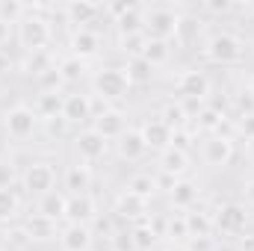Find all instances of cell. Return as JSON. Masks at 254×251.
I'll use <instances>...</instances> for the list:
<instances>
[{
	"label": "cell",
	"instance_id": "cell-37",
	"mask_svg": "<svg viewBox=\"0 0 254 251\" xmlns=\"http://www.w3.org/2000/svg\"><path fill=\"white\" fill-rule=\"evenodd\" d=\"M163 237L178 240V243H187V240H190V231H187V213H172V216L166 219V231H163Z\"/></svg>",
	"mask_w": 254,
	"mask_h": 251
},
{
	"label": "cell",
	"instance_id": "cell-43",
	"mask_svg": "<svg viewBox=\"0 0 254 251\" xmlns=\"http://www.w3.org/2000/svg\"><path fill=\"white\" fill-rule=\"evenodd\" d=\"M6 243H9V249H27V246H30V234H27V228H24V225L9 228V231H6Z\"/></svg>",
	"mask_w": 254,
	"mask_h": 251
},
{
	"label": "cell",
	"instance_id": "cell-22",
	"mask_svg": "<svg viewBox=\"0 0 254 251\" xmlns=\"http://www.w3.org/2000/svg\"><path fill=\"white\" fill-rule=\"evenodd\" d=\"M169 201H172L175 210H192L198 204V184L190 181V178H181L169 192Z\"/></svg>",
	"mask_w": 254,
	"mask_h": 251
},
{
	"label": "cell",
	"instance_id": "cell-30",
	"mask_svg": "<svg viewBox=\"0 0 254 251\" xmlns=\"http://www.w3.org/2000/svg\"><path fill=\"white\" fill-rule=\"evenodd\" d=\"M127 192H133V195H139L142 201H151L154 195H157V181H154V175H148V172H136V175H130V181H127Z\"/></svg>",
	"mask_w": 254,
	"mask_h": 251
},
{
	"label": "cell",
	"instance_id": "cell-26",
	"mask_svg": "<svg viewBox=\"0 0 254 251\" xmlns=\"http://www.w3.org/2000/svg\"><path fill=\"white\" fill-rule=\"evenodd\" d=\"M157 119L169 127L172 133H175V130L190 127V116H187V110L181 107V101H166V104L160 107V116H157Z\"/></svg>",
	"mask_w": 254,
	"mask_h": 251
},
{
	"label": "cell",
	"instance_id": "cell-45",
	"mask_svg": "<svg viewBox=\"0 0 254 251\" xmlns=\"http://www.w3.org/2000/svg\"><path fill=\"white\" fill-rule=\"evenodd\" d=\"M172 148H181V151H187V154H190V148H192V130H190V127H184V130H175V133H172Z\"/></svg>",
	"mask_w": 254,
	"mask_h": 251
},
{
	"label": "cell",
	"instance_id": "cell-46",
	"mask_svg": "<svg viewBox=\"0 0 254 251\" xmlns=\"http://www.w3.org/2000/svg\"><path fill=\"white\" fill-rule=\"evenodd\" d=\"M231 9H234L231 0H204V12H210V15H228Z\"/></svg>",
	"mask_w": 254,
	"mask_h": 251
},
{
	"label": "cell",
	"instance_id": "cell-29",
	"mask_svg": "<svg viewBox=\"0 0 254 251\" xmlns=\"http://www.w3.org/2000/svg\"><path fill=\"white\" fill-rule=\"evenodd\" d=\"M157 231H154V225L145 219V222H136L133 228H130V240H133V251H151L154 249V243H157Z\"/></svg>",
	"mask_w": 254,
	"mask_h": 251
},
{
	"label": "cell",
	"instance_id": "cell-39",
	"mask_svg": "<svg viewBox=\"0 0 254 251\" xmlns=\"http://www.w3.org/2000/svg\"><path fill=\"white\" fill-rule=\"evenodd\" d=\"M145 45H148V36H145V33H133V36H119V51L125 54L127 60H130V57H142Z\"/></svg>",
	"mask_w": 254,
	"mask_h": 251
},
{
	"label": "cell",
	"instance_id": "cell-35",
	"mask_svg": "<svg viewBox=\"0 0 254 251\" xmlns=\"http://www.w3.org/2000/svg\"><path fill=\"white\" fill-rule=\"evenodd\" d=\"M27 12H30V6L21 3V0H0V21L9 24V27H18Z\"/></svg>",
	"mask_w": 254,
	"mask_h": 251
},
{
	"label": "cell",
	"instance_id": "cell-34",
	"mask_svg": "<svg viewBox=\"0 0 254 251\" xmlns=\"http://www.w3.org/2000/svg\"><path fill=\"white\" fill-rule=\"evenodd\" d=\"M21 213V198L15 189H0V225L15 222Z\"/></svg>",
	"mask_w": 254,
	"mask_h": 251
},
{
	"label": "cell",
	"instance_id": "cell-9",
	"mask_svg": "<svg viewBox=\"0 0 254 251\" xmlns=\"http://www.w3.org/2000/svg\"><path fill=\"white\" fill-rule=\"evenodd\" d=\"M74 151H77L80 163L92 166V163L104 160V154H107V139H104L98 130L86 127V130H80V133L74 136Z\"/></svg>",
	"mask_w": 254,
	"mask_h": 251
},
{
	"label": "cell",
	"instance_id": "cell-8",
	"mask_svg": "<svg viewBox=\"0 0 254 251\" xmlns=\"http://www.w3.org/2000/svg\"><path fill=\"white\" fill-rule=\"evenodd\" d=\"M213 222H216V231H219V234H225V237H240V234H246L249 213H246L243 204L228 201V204H222V207L213 213Z\"/></svg>",
	"mask_w": 254,
	"mask_h": 251
},
{
	"label": "cell",
	"instance_id": "cell-12",
	"mask_svg": "<svg viewBox=\"0 0 254 251\" xmlns=\"http://www.w3.org/2000/svg\"><path fill=\"white\" fill-rule=\"evenodd\" d=\"M98 219V204L95 198L86 192V195H68V204H65V225H92Z\"/></svg>",
	"mask_w": 254,
	"mask_h": 251
},
{
	"label": "cell",
	"instance_id": "cell-23",
	"mask_svg": "<svg viewBox=\"0 0 254 251\" xmlns=\"http://www.w3.org/2000/svg\"><path fill=\"white\" fill-rule=\"evenodd\" d=\"M24 228H27V234H30V243H51V240L60 237L57 222H51V219H45V216H39V213H33V216L24 222Z\"/></svg>",
	"mask_w": 254,
	"mask_h": 251
},
{
	"label": "cell",
	"instance_id": "cell-56",
	"mask_svg": "<svg viewBox=\"0 0 254 251\" xmlns=\"http://www.w3.org/2000/svg\"><path fill=\"white\" fill-rule=\"evenodd\" d=\"M246 92H249V95H252V98H254V74H252V77H249V86H246Z\"/></svg>",
	"mask_w": 254,
	"mask_h": 251
},
{
	"label": "cell",
	"instance_id": "cell-25",
	"mask_svg": "<svg viewBox=\"0 0 254 251\" xmlns=\"http://www.w3.org/2000/svg\"><path fill=\"white\" fill-rule=\"evenodd\" d=\"M116 30L119 36H133V33H145V9L142 6H130L125 15L116 18Z\"/></svg>",
	"mask_w": 254,
	"mask_h": 251
},
{
	"label": "cell",
	"instance_id": "cell-19",
	"mask_svg": "<svg viewBox=\"0 0 254 251\" xmlns=\"http://www.w3.org/2000/svg\"><path fill=\"white\" fill-rule=\"evenodd\" d=\"M160 172L163 175H172L175 181H181V178H187V172H190V154L187 151H181V148H166V151H160Z\"/></svg>",
	"mask_w": 254,
	"mask_h": 251
},
{
	"label": "cell",
	"instance_id": "cell-7",
	"mask_svg": "<svg viewBox=\"0 0 254 251\" xmlns=\"http://www.w3.org/2000/svg\"><path fill=\"white\" fill-rule=\"evenodd\" d=\"M175 92H178V101H207L210 95V77L198 68H187L178 74L175 80Z\"/></svg>",
	"mask_w": 254,
	"mask_h": 251
},
{
	"label": "cell",
	"instance_id": "cell-48",
	"mask_svg": "<svg viewBox=\"0 0 254 251\" xmlns=\"http://www.w3.org/2000/svg\"><path fill=\"white\" fill-rule=\"evenodd\" d=\"M237 110H240V119H246V116H254V98L249 95V92L237 95Z\"/></svg>",
	"mask_w": 254,
	"mask_h": 251
},
{
	"label": "cell",
	"instance_id": "cell-11",
	"mask_svg": "<svg viewBox=\"0 0 254 251\" xmlns=\"http://www.w3.org/2000/svg\"><path fill=\"white\" fill-rule=\"evenodd\" d=\"M234 154H237L234 139H228V136H216V133L204 139L201 157H204V163H207V166H213V169H225V166L234 160Z\"/></svg>",
	"mask_w": 254,
	"mask_h": 251
},
{
	"label": "cell",
	"instance_id": "cell-14",
	"mask_svg": "<svg viewBox=\"0 0 254 251\" xmlns=\"http://www.w3.org/2000/svg\"><path fill=\"white\" fill-rule=\"evenodd\" d=\"M92 130H98L107 142H110V139H119L127 130V116L122 110H116V107H107L104 113H98V116L92 119Z\"/></svg>",
	"mask_w": 254,
	"mask_h": 251
},
{
	"label": "cell",
	"instance_id": "cell-52",
	"mask_svg": "<svg viewBox=\"0 0 254 251\" xmlns=\"http://www.w3.org/2000/svg\"><path fill=\"white\" fill-rule=\"evenodd\" d=\"M243 195H246V204H249V207H254V178L243 184Z\"/></svg>",
	"mask_w": 254,
	"mask_h": 251
},
{
	"label": "cell",
	"instance_id": "cell-2",
	"mask_svg": "<svg viewBox=\"0 0 254 251\" xmlns=\"http://www.w3.org/2000/svg\"><path fill=\"white\" fill-rule=\"evenodd\" d=\"M51 21L42 18L36 9H30L21 24H18V45L27 51V54H39V51H48L51 45Z\"/></svg>",
	"mask_w": 254,
	"mask_h": 251
},
{
	"label": "cell",
	"instance_id": "cell-40",
	"mask_svg": "<svg viewBox=\"0 0 254 251\" xmlns=\"http://www.w3.org/2000/svg\"><path fill=\"white\" fill-rule=\"evenodd\" d=\"M222 119H225V116H222L219 110L204 107V110L198 113V130H204V133H210V136H213V133L219 130V125H222Z\"/></svg>",
	"mask_w": 254,
	"mask_h": 251
},
{
	"label": "cell",
	"instance_id": "cell-57",
	"mask_svg": "<svg viewBox=\"0 0 254 251\" xmlns=\"http://www.w3.org/2000/svg\"><path fill=\"white\" fill-rule=\"evenodd\" d=\"M249 157L254 160V139H249Z\"/></svg>",
	"mask_w": 254,
	"mask_h": 251
},
{
	"label": "cell",
	"instance_id": "cell-54",
	"mask_svg": "<svg viewBox=\"0 0 254 251\" xmlns=\"http://www.w3.org/2000/svg\"><path fill=\"white\" fill-rule=\"evenodd\" d=\"M9 39H12V27H9V24H3V21H0V45H6V42H9Z\"/></svg>",
	"mask_w": 254,
	"mask_h": 251
},
{
	"label": "cell",
	"instance_id": "cell-27",
	"mask_svg": "<svg viewBox=\"0 0 254 251\" xmlns=\"http://www.w3.org/2000/svg\"><path fill=\"white\" fill-rule=\"evenodd\" d=\"M187 231H190V237H213V231H216L213 213L192 207L190 213H187Z\"/></svg>",
	"mask_w": 254,
	"mask_h": 251
},
{
	"label": "cell",
	"instance_id": "cell-33",
	"mask_svg": "<svg viewBox=\"0 0 254 251\" xmlns=\"http://www.w3.org/2000/svg\"><path fill=\"white\" fill-rule=\"evenodd\" d=\"M142 60H148L154 68H157V65H166L172 60V45L163 42V39H148V45H145V51H142Z\"/></svg>",
	"mask_w": 254,
	"mask_h": 251
},
{
	"label": "cell",
	"instance_id": "cell-42",
	"mask_svg": "<svg viewBox=\"0 0 254 251\" xmlns=\"http://www.w3.org/2000/svg\"><path fill=\"white\" fill-rule=\"evenodd\" d=\"M113 222H116V216H113V213H110V216H101V213H98V219H95L89 228H92V234H95V237H98V234H107V237L113 240V237H116V225H113Z\"/></svg>",
	"mask_w": 254,
	"mask_h": 251
},
{
	"label": "cell",
	"instance_id": "cell-3",
	"mask_svg": "<svg viewBox=\"0 0 254 251\" xmlns=\"http://www.w3.org/2000/svg\"><path fill=\"white\" fill-rule=\"evenodd\" d=\"M92 92L110 104V101H125L127 92H130V80H127L125 68H116V65H104L95 71L92 77Z\"/></svg>",
	"mask_w": 254,
	"mask_h": 251
},
{
	"label": "cell",
	"instance_id": "cell-15",
	"mask_svg": "<svg viewBox=\"0 0 254 251\" xmlns=\"http://www.w3.org/2000/svg\"><path fill=\"white\" fill-rule=\"evenodd\" d=\"M57 240H60V249L63 251H92L95 234H92L89 225H65Z\"/></svg>",
	"mask_w": 254,
	"mask_h": 251
},
{
	"label": "cell",
	"instance_id": "cell-49",
	"mask_svg": "<svg viewBox=\"0 0 254 251\" xmlns=\"http://www.w3.org/2000/svg\"><path fill=\"white\" fill-rule=\"evenodd\" d=\"M234 125H237V133H243V136H246V142H249V139H254V116L237 119Z\"/></svg>",
	"mask_w": 254,
	"mask_h": 251
},
{
	"label": "cell",
	"instance_id": "cell-1",
	"mask_svg": "<svg viewBox=\"0 0 254 251\" xmlns=\"http://www.w3.org/2000/svg\"><path fill=\"white\" fill-rule=\"evenodd\" d=\"M204 57L216 65H237L246 60V42L237 33H228V30L213 33L204 45Z\"/></svg>",
	"mask_w": 254,
	"mask_h": 251
},
{
	"label": "cell",
	"instance_id": "cell-36",
	"mask_svg": "<svg viewBox=\"0 0 254 251\" xmlns=\"http://www.w3.org/2000/svg\"><path fill=\"white\" fill-rule=\"evenodd\" d=\"M57 71L63 74V80H65V83H77L80 77H86V63L68 54V57H63V60L57 63Z\"/></svg>",
	"mask_w": 254,
	"mask_h": 251
},
{
	"label": "cell",
	"instance_id": "cell-17",
	"mask_svg": "<svg viewBox=\"0 0 254 251\" xmlns=\"http://www.w3.org/2000/svg\"><path fill=\"white\" fill-rule=\"evenodd\" d=\"M63 12H65V18H68V24H74L77 30H83L86 24H92L104 12V6L92 3V0H71V3L63 6Z\"/></svg>",
	"mask_w": 254,
	"mask_h": 251
},
{
	"label": "cell",
	"instance_id": "cell-16",
	"mask_svg": "<svg viewBox=\"0 0 254 251\" xmlns=\"http://www.w3.org/2000/svg\"><path fill=\"white\" fill-rule=\"evenodd\" d=\"M98 54H101V36H98L95 30L83 27V30H74V33H71V57L89 63V60H95Z\"/></svg>",
	"mask_w": 254,
	"mask_h": 251
},
{
	"label": "cell",
	"instance_id": "cell-38",
	"mask_svg": "<svg viewBox=\"0 0 254 251\" xmlns=\"http://www.w3.org/2000/svg\"><path fill=\"white\" fill-rule=\"evenodd\" d=\"M36 83H39V95H63V86H65L63 74L57 68H51L42 77H36Z\"/></svg>",
	"mask_w": 254,
	"mask_h": 251
},
{
	"label": "cell",
	"instance_id": "cell-18",
	"mask_svg": "<svg viewBox=\"0 0 254 251\" xmlns=\"http://www.w3.org/2000/svg\"><path fill=\"white\" fill-rule=\"evenodd\" d=\"M116 154H119L122 160H127V163H136V160H142V157L148 154V145H145L142 133L127 127L125 133L116 139Z\"/></svg>",
	"mask_w": 254,
	"mask_h": 251
},
{
	"label": "cell",
	"instance_id": "cell-4",
	"mask_svg": "<svg viewBox=\"0 0 254 251\" xmlns=\"http://www.w3.org/2000/svg\"><path fill=\"white\" fill-rule=\"evenodd\" d=\"M181 12L172 9V6H154V9H145V36L148 39H178V30H181Z\"/></svg>",
	"mask_w": 254,
	"mask_h": 251
},
{
	"label": "cell",
	"instance_id": "cell-10",
	"mask_svg": "<svg viewBox=\"0 0 254 251\" xmlns=\"http://www.w3.org/2000/svg\"><path fill=\"white\" fill-rule=\"evenodd\" d=\"M113 216H116L119 222H130V225L145 222V219H148V201H142L139 195L122 189V192L116 195V201H113Z\"/></svg>",
	"mask_w": 254,
	"mask_h": 251
},
{
	"label": "cell",
	"instance_id": "cell-13",
	"mask_svg": "<svg viewBox=\"0 0 254 251\" xmlns=\"http://www.w3.org/2000/svg\"><path fill=\"white\" fill-rule=\"evenodd\" d=\"M63 119L68 125H83V122H92L95 119V101L92 95H65L63 101Z\"/></svg>",
	"mask_w": 254,
	"mask_h": 251
},
{
	"label": "cell",
	"instance_id": "cell-21",
	"mask_svg": "<svg viewBox=\"0 0 254 251\" xmlns=\"http://www.w3.org/2000/svg\"><path fill=\"white\" fill-rule=\"evenodd\" d=\"M92 181H95L92 166H86L80 160L65 169V189H68V195H86L92 189Z\"/></svg>",
	"mask_w": 254,
	"mask_h": 251
},
{
	"label": "cell",
	"instance_id": "cell-5",
	"mask_svg": "<svg viewBox=\"0 0 254 251\" xmlns=\"http://www.w3.org/2000/svg\"><path fill=\"white\" fill-rule=\"evenodd\" d=\"M36 127H39V116H36L33 107H27V104H15V107H9V110L3 113V130H6V136L15 139V142L30 139V136L36 133Z\"/></svg>",
	"mask_w": 254,
	"mask_h": 251
},
{
	"label": "cell",
	"instance_id": "cell-28",
	"mask_svg": "<svg viewBox=\"0 0 254 251\" xmlns=\"http://www.w3.org/2000/svg\"><path fill=\"white\" fill-rule=\"evenodd\" d=\"M125 74L130 80V86H148L154 80V65L142 57H130L125 63Z\"/></svg>",
	"mask_w": 254,
	"mask_h": 251
},
{
	"label": "cell",
	"instance_id": "cell-20",
	"mask_svg": "<svg viewBox=\"0 0 254 251\" xmlns=\"http://www.w3.org/2000/svg\"><path fill=\"white\" fill-rule=\"evenodd\" d=\"M139 133H142V139H145L148 151H166V148L172 145V130L163 125L157 116H154V119H148L145 125L139 127Z\"/></svg>",
	"mask_w": 254,
	"mask_h": 251
},
{
	"label": "cell",
	"instance_id": "cell-47",
	"mask_svg": "<svg viewBox=\"0 0 254 251\" xmlns=\"http://www.w3.org/2000/svg\"><path fill=\"white\" fill-rule=\"evenodd\" d=\"M113 251H133V240H130V231H116V237L110 240Z\"/></svg>",
	"mask_w": 254,
	"mask_h": 251
},
{
	"label": "cell",
	"instance_id": "cell-6",
	"mask_svg": "<svg viewBox=\"0 0 254 251\" xmlns=\"http://www.w3.org/2000/svg\"><path fill=\"white\" fill-rule=\"evenodd\" d=\"M21 181H24V189L30 192V195H48V192H54L57 187V169H54V163H48V160H36V163H30L27 169H24V175H21Z\"/></svg>",
	"mask_w": 254,
	"mask_h": 251
},
{
	"label": "cell",
	"instance_id": "cell-41",
	"mask_svg": "<svg viewBox=\"0 0 254 251\" xmlns=\"http://www.w3.org/2000/svg\"><path fill=\"white\" fill-rule=\"evenodd\" d=\"M18 181V169L12 157H0V189H12V184Z\"/></svg>",
	"mask_w": 254,
	"mask_h": 251
},
{
	"label": "cell",
	"instance_id": "cell-55",
	"mask_svg": "<svg viewBox=\"0 0 254 251\" xmlns=\"http://www.w3.org/2000/svg\"><path fill=\"white\" fill-rule=\"evenodd\" d=\"M163 251H187V246H184V243H172L169 249H163Z\"/></svg>",
	"mask_w": 254,
	"mask_h": 251
},
{
	"label": "cell",
	"instance_id": "cell-44",
	"mask_svg": "<svg viewBox=\"0 0 254 251\" xmlns=\"http://www.w3.org/2000/svg\"><path fill=\"white\" fill-rule=\"evenodd\" d=\"M184 246H187V251H219L213 237H190Z\"/></svg>",
	"mask_w": 254,
	"mask_h": 251
},
{
	"label": "cell",
	"instance_id": "cell-31",
	"mask_svg": "<svg viewBox=\"0 0 254 251\" xmlns=\"http://www.w3.org/2000/svg\"><path fill=\"white\" fill-rule=\"evenodd\" d=\"M63 101H65V95H39L36 104H33V113L42 122L57 119V116H63Z\"/></svg>",
	"mask_w": 254,
	"mask_h": 251
},
{
	"label": "cell",
	"instance_id": "cell-51",
	"mask_svg": "<svg viewBox=\"0 0 254 251\" xmlns=\"http://www.w3.org/2000/svg\"><path fill=\"white\" fill-rule=\"evenodd\" d=\"M237 251H254V234H246V237H240V243H237Z\"/></svg>",
	"mask_w": 254,
	"mask_h": 251
},
{
	"label": "cell",
	"instance_id": "cell-50",
	"mask_svg": "<svg viewBox=\"0 0 254 251\" xmlns=\"http://www.w3.org/2000/svg\"><path fill=\"white\" fill-rule=\"evenodd\" d=\"M45 125H48V130H51V133H57V136H60V133L65 130V125H68V122H65L63 116H57V119H48Z\"/></svg>",
	"mask_w": 254,
	"mask_h": 251
},
{
	"label": "cell",
	"instance_id": "cell-32",
	"mask_svg": "<svg viewBox=\"0 0 254 251\" xmlns=\"http://www.w3.org/2000/svg\"><path fill=\"white\" fill-rule=\"evenodd\" d=\"M21 68H24V74H30V77H42L45 71L57 68V60H54L51 51H39V54H27V60H24Z\"/></svg>",
	"mask_w": 254,
	"mask_h": 251
},
{
	"label": "cell",
	"instance_id": "cell-53",
	"mask_svg": "<svg viewBox=\"0 0 254 251\" xmlns=\"http://www.w3.org/2000/svg\"><path fill=\"white\" fill-rule=\"evenodd\" d=\"M9 71H12V60H9L6 51H0V77H6Z\"/></svg>",
	"mask_w": 254,
	"mask_h": 251
},
{
	"label": "cell",
	"instance_id": "cell-24",
	"mask_svg": "<svg viewBox=\"0 0 254 251\" xmlns=\"http://www.w3.org/2000/svg\"><path fill=\"white\" fill-rule=\"evenodd\" d=\"M65 204H68V195L63 192H48V195H42L39 198V216H45V219H51V222H63L65 219Z\"/></svg>",
	"mask_w": 254,
	"mask_h": 251
}]
</instances>
